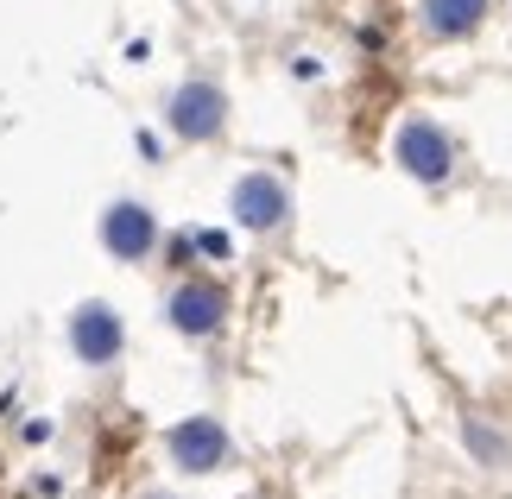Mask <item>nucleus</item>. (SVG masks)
<instances>
[{
  "instance_id": "1",
  "label": "nucleus",
  "mask_w": 512,
  "mask_h": 499,
  "mask_svg": "<svg viewBox=\"0 0 512 499\" xmlns=\"http://www.w3.org/2000/svg\"><path fill=\"white\" fill-rule=\"evenodd\" d=\"M165 127L184 139V146H209V139H222L228 133V89L203 83V76L177 83L171 102H165Z\"/></svg>"
},
{
  "instance_id": "2",
  "label": "nucleus",
  "mask_w": 512,
  "mask_h": 499,
  "mask_svg": "<svg viewBox=\"0 0 512 499\" xmlns=\"http://www.w3.org/2000/svg\"><path fill=\"white\" fill-rule=\"evenodd\" d=\"M392 158H399V171L411 184H443L449 171H456V146H449V133L430 121V114H411L392 139Z\"/></svg>"
},
{
  "instance_id": "3",
  "label": "nucleus",
  "mask_w": 512,
  "mask_h": 499,
  "mask_svg": "<svg viewBox=\"0 0 512 499\" xmlns=\"http://www.w3.org/2000/svg\"><path fill=\"white\" fill-rule=\"evenodd\" d=\"M165 323L177 335H190V342H209L228 323V291L215 278H177L171 297H165Z\"/></svg>"
},
{
  "instance_id": "4",
  "label": "nucleus",
  "mask_w": 512,
  "mask_h": 499,
  "mask_svg": "<svg viewBox=\"0 0 512 499\" xmlns=\"http://www.w3.org/2000/svg\"><path fill=\"white\" fill-rule=\"evenodd\" d=\"M165 449H171V462L184 468V474H215V468L234 462L228 424H222V417H209V411H196V417H184V424H171V430H165Z\"/></svg>"
},
{
  "instance_id": "5",
  "label": "nucleus",
  "mask_w": 512,
  "mask_h": 499,
  "mask_svg": "<svg viewBox=\"0 0 512 499\" xmlns=\"http://www.w3.org/2000/svg\"><path fill=\"white\" fill-rule=\"evenodd\" d=\"M228 209L247 234H279L291 222V190H285V177H272V171H247L241 184L228 190Z\"/></svg>"
},
{
  "instance_id": "6",
  "label": "nucleus",
  "mask_w": 512,
  "mask_h": 499,
  "mask_svg": "<svg viewBox=\"0 0 512 499\" xmlns=\"http://www.w3.org/2000/svg\"><path fill=\"white\" fill-rule=\"evenodd\" d=\"M70 348H76V361L83 367H114L121 361V348H127V329H121V316H114L108 304H76L70 310Z\"/></svg>"
},
{
  "instance_id": "7",
  "label": "nucleus",
  "mask_w": 512,
  "mask_h": 499,
  "mask_svg": "<svg viewBox=\"0 0 512 499\" xmlns=\"http://www.w3.org/2000/svg\"><path fill=\"white\" fill-rule=\"evenodd\" d=\"M102 247L114 259H127V266H140V259H152V247H159V215H152L146 203H108Z\"/></svg>"
},
{
  "instance_id": "8",
  "label": "nucleus",
  "mask_w": 512,
  "mask_h": 499,
  "mask_svg": "<svg viewBox=\"0 0 512 499\" xmlns=\"http://www.w3.org/2000/svg\"><path fill=\"white\" fill-rule=\"evenodd\" d=\"M487 13H494V0H424L418 19L430 38H443V45H456V38H475L487 26Z\"/></svg>"
},
{
  "instance_id": "9",
  "label": "nucleus",
  "mask_w": 512,
  "mask_h": 499,
  "mask_svg": "<svg viewBox=\"0 0 512 499\" xmlns=\"http://www.w3.org/2000/svg\"><path fill=\"white\" fill-rule=\"evenodd\" d=\"M462 430H468V449H475V455H481V462H506V443H500V436H494V430H487V424H481V417H468V424H462Z\"/></svg>"
},
{
  "instance_id": "10",
  "label": "nucleus",
  "mask_w": 512,
  "mask_h": 499,
  "mask_svg": "<svg viewBox=\"0 0 512 499\" xmlns=\"http://www.w3.org/2000/svg\"><path fill=\"white\" fill-rule=\"evenodd\" d=\"M152 499H165V493H152Z\"/></svg>"
}]
</instances>
